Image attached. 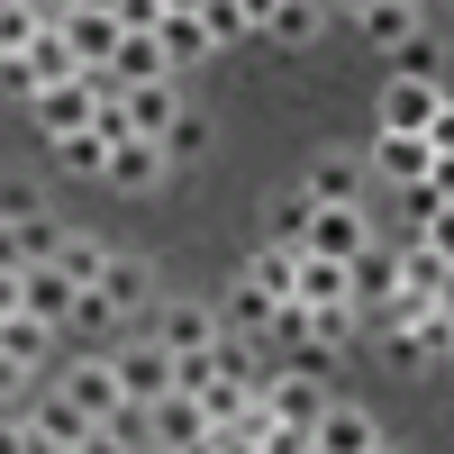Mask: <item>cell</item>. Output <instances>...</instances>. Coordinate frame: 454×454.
Instances as JSON below:
<instances>
[{"mask_svg": "<svg viewBox=\"0 0 454 454\" xmlns=\"http://www.w3.org/2000/svg\"><path fill=\"white\" fill-rule=\"evenodd\" d=\"M100 100H119V73H109V64H82V73H73V82H46V91H36L27 100V119H36V137H73V128H91L100 119Z\"/></svg>", "mask_w": 454, "mask_h": 454, "instance_id": "1", "label": "cell"}, {"mask_svg": "<svg viewBox=\"0 0 454 454\" xmlns=\"http://www.w3.org/2000/svg\"><path fill=\"white\" fill-rule=\"evenodd\" d=\"M27 436H36V445H55V454H82V445H100V419H91L73 391H46V400L27 409Z\"/></svg>", "mask_w": 454, "mask_h": 454, "instance_id": "2", "label": "cell"}, {"mask_svg": "<svg viewBox=\"0 0 454 454\" xmlns=\"http://www.w3.org/2000/svg\"><path fill=\"white\" fill-rule=\"evenodd\" d=\"M145 445H209V400L182 382L164 400H145Z\"/></svg>", "mask_w": 454, "mask_h": 454, "instance_id": "3", "label": "cell"}, {"mask_svg": "<svg viewBox=\"0 0 454 454\" xmlns=\"http://www.w3.org/2000/svg\"><path fill=\"white\" fill-rule=\"evenodd\" d=\"M64 391H73V400H82V409H91V419H100V427H109V419H119V409H137V400H128V372H119V355H82V364H73V372H64Z\"/></svg>", "mask_w": 454, "mask_h": 454, "instance_id": "4", "label": "cell"}, {"mask_svg": "<svg viewBox=\"0 0 454 454\" xmlns=\"http://www.w3.org/2000/svg\"><path fill=\"white\" fill-rule=\"evenodd\" d=\"M391 427L372 419L364 400H327V419H318V454H382Z\"/></svg>", "mask_w": 454, "mask_h": 454, "instance_id": "5", "label": "cell"}, {"mask_svg": "<svg viewBox=\"0 0 454 454\" xmlns=\"http://www.w3.org/2000/svg\"><path fill=\"white\" fill-rule=\"evenodd\" d=\"M364 246H372V218H364V200H318V218H309V254L355 263Z\"/></svg>", "mask_w": 454, "mask_h": 454, "instance_id": "6", "label": "cell"}, {"mask_svg": "<svg viewBox=\"0 0 454 454\" xmlns=\"http://www.w3.org/2000/svg\"><path fill=\"white\" fill-rule=\"evenodd\" d=\"M372 173L382 182H427L436 173V137L427 128H382L372 137Z\"/></svg>", "mask_w": 454, "mask_h": 454, "instance_id": "7", "label": "cell"}, {"mask_svg": "<svg viewBox=\"0 0 454 454\" xmlns=\"http://www.w3.org/2000/svg\"><path fill=\"white\" fill-rule=\"evenodd\" d=\"M173 173V155H164V137H119V145H109V192H155V182Z\"/></svg>", "mask_w": 454, "mask_h": 454, "instance_id": "8", "label": "cell"}, {"mask_svg": "<svg viewBox=\"0 0 454 454\" xmlns=\"http://www.w3.org/2000/svg\"><path fill=\"white\" fill-rule=\"evenodd\" d=\"M436 109H445V82H436V73H391L382 128H436Z\"/></svg>", "mask_w": 454, "mask_h": 454, "instance_id": "9", "label": "cell"}, {"mask_svg": "<svg viewBox=\"0 0 454 454\" xmlns=\"http://www.w3.org/2000/svg\"><path fill=\"white\" fill-rule=\"evenodd\" d=\"M119 372H128V400H164L182 382V355L164 346V336H155V346H119Z\"/></svg>", "mask_w": 454, "mask_h": 454, "instance_id": "10", "label": "cell"}, {"mask_svg": "<svg viewBox=\"0 0 454 454\" xmlns=\"http://www.w3.org/2000/svg\"><path fill=\"white\" fill-rule=\"evenodd\" d=\"M91 291H100V300H109L119 318H137L145 300H155V263H145V254H109V273H100Z\"/></svg>", "mask_w": 454, "mask_h": 454, "instance_id": "11", "label": "cell"}, {"mask_svg": "<svg viewBox=\"0 0 454 454\" xmlns=\"http://www.w3.org/2000/svg\"><path fill=\"white\" fill-rule=\"evenodd\" d=\"M55 27L73 36V55H82V64H109V55H119V36H128L119 10H91V0H82V10H64Z\"/></svg>", "mask_w": 454, "mask_h": 454, "instance_id": "12", "label": "cell"}, {"mask_svg": "<svg viewBox=\"0 0 454 454\" xmlns=\"http://www.w3.org/2000/svg\"><path fill=\"white\" fill-rule=\"evenodd\" d=\"M155 336H164L173 355H200V346H218V336H227V318H218V309H200V300H173V309L155 318Z\"/></svg>", "mask_w": 454, "mask_h": 454, "instance_id": "13", "label": "cell"}, {"mask_svg": "<svg viewBox=\"0 0 454 454\" xmlns=\"http://www.w3.org/2000/svg\"><path fill=\"white\" fill-rule=\"evenodd\" d=\"M119 100H128V128H137V137H164V128L182 119V100H173V73H155V82H128Z\"/></svg>", "mask_w": 454, "mask_h": 454, "instance_id": "14", "label": "cell"}, {"mask_svg": "<svg viewBox=\"0 0 454 454\" xmlns=\"http://www.w3.org/2000/svg\"><path fill=\"white\" fill-rule=\"evenodd\" d=\"M109 73H119V91H128V82H155V73H173V55H164L155 27H128L119 55H109Z\"/></svg>", "mask_w": 454, "mask_h": 454, "instance_id": "15", "label": "cell"}, {"mask_svg": "<svg viewBox=\"0 0 454 454\" xmlns=\"http://www.w3.org/2000/svg\"><path fill=\"white\" fill-rule=\"evenodd\" d=\"M73 300H82V282H73L64 263H27V309H36V318L73 327Z\"/></svg>", "mask_w": 454, "mask_h": 454, "instance_id": "16", "label": "cell"}, {"mask_svg": "<svg viewBox=\"0 0 454 454\" xmlns=\"http://www.w3.org/2000/svg\"><path fill=\"white\" fill-rule=\"evenodd\" d=\"M391 291H400V246H382V237H372V246L355 254V309H382Z\"/></svg>", "mask_w": 454, "mask_h": 454, "instance_id": "17", "label": "cell"}, {"mask_svg": "<svg viewBox=\"0 0 454 454\" xmlns=\"http://www.w3.org/2000/svg\"><path fill=\"white\" fill-rule=\"evenodd\" d=\"M155 36H164L173 73H182V64H200V55H218V36H209V19H200V10H164V27H155Z\"/></svg>", "mask_w": 454, "mask_h": 454, "instance_id": "18", "label": "cell"}, {"mask_svg": "<svg viewBox=\"0 0 454 454\" xmlns=\"http://www.w3.org/2000/svg\"><path fill=\"white\" fill-rule=\"evenodd\" d=\"M300 254H309V246L273 237V246H254V254H246V273H254L263 291H273V300H291V291H300Z\"/></svg>", "mask_w": 454, "mask_h": 454, "instance_id": "19", "label": "cell"}, {"mask_svg": "<svg viewBox=\"0 0 454 454\" xmlns=\"http://www.w3.org/2000/svg\"><path fill=\"white\" fill-rule=\"evenodd\" d=\"M318 27H327V0H282V10L263 19L273 46H318Z\"/></svg>", "mask_w": 454, "mask_h": 454, "instance_id": "20", "label": "cell"}, {"mask_svg": "<svg viewBox=\"0 0 454 454\" xmlns=\"http://www.w3.org/2000/svg\"><path fill=\"white\" fill-rule=\"evenodd\" d=\"M273 309H282V300L263 291L254 273H237V291H227V309H218V318H227V327H246V336H263V327H273Z\"/></svg>", "mask_w": 454, "mask_h": 454, "instance_id": "21", "label": "cell"}, {"mask_svg": "<svg viewBox=\"0 0 454 454\" xmlns=\"http://www.w3.org/2000/svg\"><path fill=\"white\" fill-rule=\"evenodd\" d=\"M46 346H55V318H36V309H10V318H0V355H19L27 372H36Z\"/></svg>", "mask_w": 454, "mask_h": 454, "instance_id": "22", "label": "cell"}, {"mask_svg": "<svg viewBox=\"0 0 454 454\" xmlns=\"http://www.w3.org/2000/svg\"><path fill=\"white\" fill-rule=\"evenodd\" d=\"M109 145H119V137H109V128L91 119V128H73V137H55V164H64V173H109Z\"/></svg>", "mask_w": 454, "mask_h": 454, "instance_id": "23", "label": "cell"}, {"mask_svg": "<svg viewBox=\"0 0 454 454\" xmlns=\"http://www.w3.org/2000/svg\"><path fill=\"white\" fill-rule=\"evenodd\" d=\"M364 173H372L364 155H318V164H309V192H318V200H364Z\"/></svg>", "mask_w": 454, "mask_h": 454, "instance_id": "24", "label": "cell"}, {"mask_svg": "<svg viewBox=\"0 0 454 454\" xmlns=\"http://www.w3.org/2000/svg\"><path fill=\"white\" fill-rule=\"evenodd\" d=\"M419 10H427V0H372L364 36H372V46H409V36H419Z\"/></svg>", "mask_w": 454, "mask_h": 454, "instance_id": "25", "label": "cell"}, {"mask_svg": "<svg viewBox=\"0 0 454 454\" xmlns=\"http://www.w3.org/2000/svg\"><path fill=\"white\" fill-rule=\"evenodd\" d=\"M10 227H19V254H27V263H55V254H64V237H73L55 209H27V218H10Z\"/></svg>", "mask_w": 454, "mask_h": 454, "instance_id": "26", "label": "cell"}, {"mask_svg": "<svg viewBox=\"0 0 454 454\" xmlns=\"http://www.w3.org/2000/svg\"><path fill=\"white\" fill-rule=\"evenodd\" d=\"M355 336H364V309H355V300H327V309H309V346H355Z\"/></svg>", "mask_w": 454, "mask_h": 454, "instance_id": "27", "label": "cell"}, {"mask_svg": "<svg viewBox=\"0 0 454 454\" xmlns=\"http://www.w3.org/2000/svg\"><path fill=\"white\" fill-rule=\"evenodd\" d=\"M27 55H36V82H73V73H82V55H73V36H64L55 19H46V36H36Z\"/></svg>", "mask_w": 454, "mask_h": 454, "instance_id": "28", "label": "cell"}, {"mask_svg": "<svg viewBox=\"0 0 454 454\" xmlns=\"http://www.w3.org/2000/svg\"><path fill=\"white\" fill-rule=\"evenodd\" d=\"M36 36H46V10H36V0H0V55L36 46Z\"/></svg>", "mask_w": 454, "mask_h": 454, "instance_id": "29", "label": "cell"}, {"mask_svg": "<svg viewBox=\"0 0 454 454\" xmlns=\"http://www.w3.org/2000/svg\"><path fill=\"white\" fill-rule=\"evenodd\" d=\"M209 137H218V128L200 119V109H182V119L164 128V155H173V164H200V155H209Z\"/></svg>", "mask_w": 454, "mask_h": 454, "instance_id": "30", "label": "cell"}, {"mask_svg": "<svg viewBox=\"0 0 454 454\" xmlns=\"http://www.w3.org/2000/svg\"><path fill=\"white\" fill-rule=\"evenodd\" d=\"M200 19H209V36H218V46H246V36H263L246 0H200Z\"/></svg>", "mask_w": 454, "mask_h": 454, "instance_id": "31", "label": "cell"}, {"mask_svg": "<svg viewBox=\"0 0 454 454\" xmlns=\"http://www.w3.org/2000/svg\"><path fill=\"white\" fill-rule=\"evenodd\" d=\"M309 218H318V192H309V182H300V192H282V200H273V237L309 246Z\"/></svg>", "mask_w": 454, "mask_h": 454, "instance_id": "32", "label": "cell"}, {"mask_svg": "<svg viewBox=\"0 0 454 454\" xmlns=\"http://www.w3.org/2000/svg\"><path fill=\"white\" fill-rule=\"evenodd\" d=\"M55 263H64V273H73V282L91 291V282L109 273V246H100V237H64V254H55Z\"/></svg>", "mask_w": 454, "mask_h": 454, "instance_id": "33", "label": "cell"}, {"mask_svg": "<svg viewBox=\"0 0 454 454\" xmlns=\"http://www.w3.org/2000/svg\"><path fill=\"white\" fill-rule=\"evenodd\" d=\"M0 91H10V100H36V91H46V82H36V55L19 46V55H0Z\"/></svg>", "mask_w": 454, "mask_h": 454, "instance_id": "34", "label": "cell"}, {"mask_svg": "<svg viewBox=\"0 0 454 454\" xmlns=\"http://www.w3.org/2000/svg\"><path fill=\"white\" fill-rule=\"evenodd\" d=\"M27 209H46V200H36L27 182H0V218H27Z\"/></svg>", "mask_w": 454, "mask_h": 454, "instance_id": "35", "label": "cell"}, {"mask_svg": "<svg viewBox=\"0 0 454 454\" xmlns=\"http://www.w3.org/2000/svg\"><path fill=\"white\" fill-rule=\"evenodd\" d=\"M419 237H427V246H436V254H454V200H445V209H436V218H427V227H419Z\"/></svg>", "mask_w": 454, "mask_h": 454, "instance_id": "36", "label": "cell"}, {"mask_svg": "<svg viewBox=\"0 0 454 454\" xmlns=\"http://www.w3.org/2000/svg\"><path fill=\"white\" fill-rule=\"evenodd\" d=\"M19 391H27V364H19V355H0V400H19Z\"/></svg>", "mask_w": 454, "mask_h": 454, "instance_id": "37", "label": "cell"}, {"mask_svg": "<svg viewBox=\"0 0 454 454\" xmlns=\"http://www.w3.org/2000/svg\"><path fill=\"white\" fill-rule=\"evenodd\" d=\"M427 137H436V155H454V100L436 109V128H427Z\"/></svg>", "mask_w": 454, "mask_h": 454, "instance_id": "38", "label": "cell"}, {"mask_svg": "<svg viewBox=\"0 0 454 454\" xmlns=\"http://www.w3.org/2000/svg\"><path fill=\"white\" fill-rule=\"evenodd\" d=\"M427 182H436V192L454 200V155H436V173H427Z\"/></svg>", "mask_w": 454, "mask_h": 454, "instance_id": "39", "label": "cell"}, {"mask_svg": "<svg viewBox=\"0 0 454 454\" xmlns=\"http://www.w3.org/2000/svg\"><path fill=\"white\" fill-rule=\"evenodd\" d=\"M246 10H254V27H263V19H273V10H282V0H246Z\"/></svg>", "mask_w": 454, "mask_h": 454, "instance_id": "40", "label": "cell"}, {"mask_svg": "<svg viewBox=\"0 0 454 454\" xmlns=\"http://www.w3.org/2000/svg\"><path fill=\"white\" fill-rule=\"evenodd\" d=\"M327 10H346V19H364V10H372V0H327Z\"/></svg>", "mask_w": 454, "mask_h": 454, "instance_id": "41", "label": "cell"}, {"mask_svg": "<svg viewBox=\"0 0 454 454\" xmlns=\"http://www.w3.org/2000/svg\"><path fill=\"white\" fill-rule=\"evenodd\" d=\"M164 10H200V0H164Z\"/></svg>", "mask_w": 454, "mask_h": 454, "instance_id": "42", "label": "cell"}, {"mask_svg": "<svg viewBox=\"0 0 454 454\" xmlns=\"http://www.w3.org/2000/svg\"><path fill=\"white\" fill-rule=\"evenodd\" d=\"M91 10H119V0H91Z\"/></svg>", "mask_w": 454, "mask_h": 454, "instance_id": "43", "label": "cell"}]
</instances>
